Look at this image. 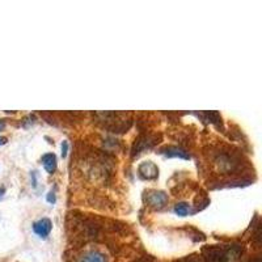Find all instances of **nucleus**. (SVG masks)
<instances>
[{"instance_id": "obj_8", "label": "nucleus", "mask_w": 262, "mask_h": 262, "mask_svg": "<svg viewBox=\"0 0 262 262\" xmlns=\"http://www.w3.org/2000/svg\"><path fill=\"white\" fill-rule=\"evenodd\" d=\"M42 164H43V168L46 169V172L53 174L57 170V156L54 154H45L42 156Z\"/></svg>"}, {"instance_id": "obj_4", "label": "nucleus", "mask_w": 262, "mask_h": 262, "mask_svg": "<svg viewBox=\"0 0 262 262\" xmlns=\"http://www.w3.org/2000/svg\"><path fill=\"white\" fill-rule=\"evenodd\" d=\"M139 177L143 180H155L159 176V169L152 161H144L139 165Z\"/></svg>"}, {"instance_id": "obj_15", "label": "nucleus", "mask_w": 262, "mask_h": 262, "mask_svg": "<svg viewBox=\"0 0 262 262\" xmlns=\"http://www.w3.org/2000/svg\"><path fill=\"white\" fill-rule=\"evenodd\" d=\"M3 193H4V189H3V188H2V189H0V196L3 195Z\"/></svg>"}, {"instance_id": "obj_11", "label": "nucleus", "mask_w": 262, "mask_h": 262, "mask_svg": "<svg viewBox=\"0 0 262 262\" xmlns=\"http://www.w3.org/2000/svg\"><path fill=\"white\" fill-rule=\"evenodd\" d=\"M48 201L50 203H54L55 202V195H54V193L53 191H50V193H49V195H48Z\"/></svg>"}, {"instance_id": "obj_10", "label": "nucleus", "mask_w": 262, "mask_h": 262, "mask_svg": "<svg viewBox=\"0 0 262 262\" xmlns=\"http://www.w3.org/2000/svg\"><path fill=\"white\" fill-rule=\"evenodd\" d=\"M67 149H69V143L67 142H63L62 143V156L66 158L67 156Z\"/></svg>"}, {"instance_id": "obj_2", "label": "nucleus", "mask_w": 262, "mask_h": 262, "mask_svg": "<svg viewBox=\"0 0 262 262\" xmlns=\"http://www.w3.org/2000/svg\"><path fill=\"white\" fill-rule=\"evenodd\" d=\"M146 202L147 205L154 207V209H161V207L167 205L168 195L164 191L149 190L146 195Z\"/></svg>"}, {"instance_id": "obj_13", "label": "nucleus", "mask_w": 262, "mask_h": 262, "mask_svg": "<svg viewBox=\"0 0 262 262\" xmlns=\"http://www.w3.org/2000/svg\"><path fill=\"white\" fill-rule=\"evenodd\" d=\"M7 143V138H0V146H3V144Z\"/></svg>"}, {"instance_id": "obj_3", "label": "nucleus", "mask_w": 262, "mask_h": 262, "mask_svg": "<svg viewBox=\"0 0 262 262\" xmlns=\"http://www.w3.org/2000/svg\"><path fill=\"white\" fill-rule=\"evenodd\" d=\"M156 143V138L152 135H142L135 140V144L133 147V156H138L139 154L147 148H151Z\"/></svg>"}, {"instance_id": "obj_6", "label": "nucleus", "mask_w": 262, "mask_h": 262, "mask_svg": "<svg viewBox=\"0 0 262 262\" xmlns=\"http://www.w3.org/2000/svg\"><path fill=\"white\" fill-rule=\"evenodd\" d=\"M79 262H107L106 254L97 249L86 250L85 253L79 258Z\"/></svg>"}, {"instance_id": "obj_5", "label": "nucleus", "mask_w": 262, "mask_h": 262, "mask_svg": "<svg viewBox=\"0 0 262 262\" xmlns=\"http://www.w3.org/2000/svg\"><path fill=\"white\" fill-rule=\"evenodd\" d=\"M51 228H53V224H51L50 219L48 217H43V219H39L38 222L33 224V231L39 236V237H48L49 233L51 232Z\"/></svg>"}, {"instance_id": "obj_9", "label": "nucleus", "mask_w": 262, "mask_h": 262, "mask_svg": "<svg viewBox=\"0 0 262 262\" xmlns=\"http://www.w3.org/2000/svg\"><path fill=\"white\" fill-rule=\"evenodd\" d=\"M189 210H190V207H189L188 203L185 202H180L174 206V212L180 216H186L189 214Z\"/></svg>"}, {"instance_id": "obj_12", "label": "nucleus", "mask_w": 262, "mask_h": 262, "mask_svg": "<svg viewBox=\"0 0 262 262\" xmlns=\"http://www.w3.org/2000/svg\"><path fill=\"white\" fill-rule=\"evenodd\" d=\"M4 126H6V122H4V119H0V131L3 130Z\"/></svg>"}, {"instance_id": "obj_1", "label": "nucleus", "mask_w": 262, "mask_h": 262, "mask_svg": "<svg viewBox=\"0 0 262 262\" xmlns=\"http://www.w3.org/2000/svg\"><path fill=\"white\" fill-rule=\"evenodd\" d=\"M243 247L237 244L228 247H210L205 249L206 262H238L242 258Z\"/></svg>"}, {"instance_id": "obj_14", "label": "nucleus", "mask_w": 262, "mask_h": 262, "mask_svg": "<svg viewBox=\"0 0 262 262\" xmlns=\"http://www.w3.org/2000/svg\"><path fill=\"white\" fill-rule=\"evenodd\" d=\"M249 262H261V258H259V257H257V258L252 259V261H249Z\"/></svg>"}, {"instance_id": "obj_7", "label": "nucleus", "mask_w": 262, "mask_h": 262, "mask_svg": "<svg viewBox=\"0 0 262 262\" xmlns=\"http://www.w3.org/2000/svg\"><path fill=\"white\" fill-rule=\"evenodd\" d=\"M160 154L165 155L167 158H179V159H185V160H189V159H190L189 152L180 148V147H174V146L164 147V148L160 149Z\"/></svg>"}]
</instances>
